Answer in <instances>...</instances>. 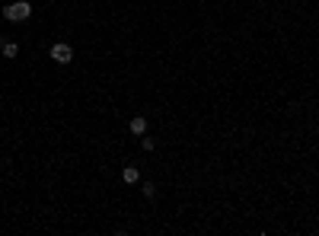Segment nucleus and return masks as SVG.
Returning <instances> with one entry per match:
<instances>
[{"instance_id": "nucleus-1", "label": "nucleus", "mask_w": 319, "mask_h": 236, "mask_svg": "<svg viewBox=\"0 0 319 236\" xmlns=\"http://www.w3.org/2000/svg\"><path fill=\"white\" fill-rule=\"evenodd\" d=\"M3 19H7V23H26V19H32V3L29 0L7 3V7H3Z\"/></svg>"}, {"instance_id": "nucleus-2", "label": "nucleus", "mask_w": 319, "mask_h": 236, "mask_svg": "<svg viewBox=\"0 0 319 236\" xmlns=\"http://www.w3.org/2000/svg\"><path fill=\"white\" fill-rule=\"evenodd\" d=\"M48 54H51V61L61 64V67H67V64L74 61V48H70L67 42H54V45L48 48Z\"/></svg>"}, {"instance_id": "nucleus-3", "label": "nucleus", "mask_w": 319, "mask_h": 236, "mask_svg": "<svg viewBox=\"0 0 319 236\" xmlns=\"http://www.w3.org/2000/svg\"><path fill=\"white\" fill-rule=\"evenodd\" d=\"M147 128H150V125H147L144 115H134V118L128 122V131H131L134 137H144V134H147Z\"/></svg>"}, {"instance_id": "nucleus-4", "label": "nucleus", "mask_w": 319, "mask_h": 236, "mask_svg": "<svg viewBox=\"0 0 319 236\" xmlns=\"http://www.w3.org/2000/svg\"><path fill=\"white\" fill-rule=\"evenodd\" d=\"M122 182L125 185H141V169H137V166H125L122 169Z\"/></svg>"}, {"instance_id": "nucleus-5", "label": "nucleus", "mask_w": 319, "mask_h": 236, "mask_svg": "<svg viewBox=\"0 0 319 236\" xmlns=\"http://www.w3.org/2000/svg\"><path fill=\"white\" fill-rule=\"evenodd\" d=\"M0 54H3L7 61H16V58H19V45H16V42H3V45H0Z\"/></svg>"}, {"instance_id": "nucleus-6", "label": "nucleus", "mask_w": 319, "mask_h": 236, "mask_svg": "<svg viewBox=\"0 0 319 236\" xmlns=\"http://www.w3.org/2000/svg\"><path fill=\"white\" fill-rule=\"evenodd\" d=\"M141 191H144V198H153V195H157V185H153V182H141Z\"/></svg>"}, {"instance_id": "nucleus-7", "label": "nucleus", "mask_w": 319, "mask_h": 236, "mask_svg": "<svg viewBox=\"0 0 319 236\" xmlns=\"http://www.w3.org/2000/svg\"><path fill=\"white\" fill-rule=\"evenodd\" d=\"M141 147H144V150L150 153V150H157V141H153V137H147V134H144V137H141Z\"/></svg>"}]
</instances>
